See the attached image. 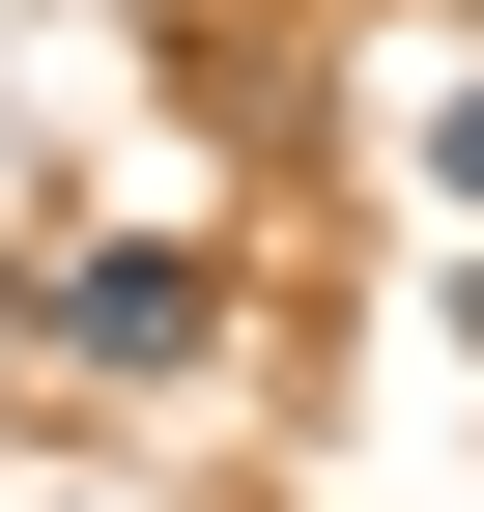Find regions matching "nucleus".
<instances>
[{
	"instance_id": "1",
	"label": "nucleus",
	"mask_w": 484,
	"mask_h": 512,
	"mask_svg": "<svg viewBox=\"0 0 484 512\" xmlns=\"http://www.w3.org/2000/svg\"><path fill=\"white\" fill-rule=\"evenodd\" d=\"M200 313H228L200 256H86V228L29 256V342H57V370H200Z\"/></svg>"
},
{
	"instance_id": "2",
	"label": "nucleus",
	"mask_w": 484,
	"mask_h": 512,
	"mask_svg": "<svg viewBox=\"0 0 484 512\" xmlns=\"http://www.w3.org/2000/svg\"><path fill=\"white\" fill-rule=\"evenodd\" d=\"M456 200H484V86H456Z\"/></svg>"
},
{
	"instance_id": "3",
	"label": "nucleus",
	"mask_w": 484,
	"mask_h": 512,
	"mask_svg": "<svg viewBox=\"0 0 484 512\" xmlns=\"http://www.w3.org/2000/svg\"><path fill=\"white\" fill-rule=\"evenodd\" d=\"M456 342H484V256H456Z\"/></svg>"
}]
</instances>
